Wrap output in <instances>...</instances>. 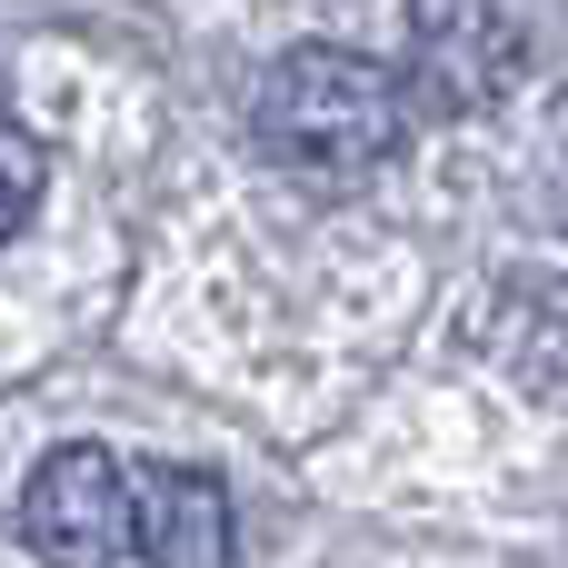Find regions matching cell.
Returning a JSON list of instances; mask_svg holds the SVG:
<instances>
[{
    "label": "cell",
    "mask_w": 568,
    "mask_h": 568,
    "mask_svg": "<svg viewBox=\"0 0 568 568\" xmlns=\"http://www.w3.org/2000/svg\"><path fill=\"white\" fill-rule=\"evenodd\" d=\"M409 110H419V90H409L389 60L329 50V40L290 50V60L260 80V140H270V160H290V170H310V180H359V170H379V160L409 140Z\"/></svg>",
    "instance_id": "6da1fadb"
},
{
    "label": "cell",
    "mask_w": 568,
    "mask_h": 568,
    "mask_svg": "<svg viewBox=\"0 0 568 568\" xmlns=\"http://www.w3.org/2000/svg\"><path fill=\"white\" fill-rule=\"evenodd\" d=\"M20 539L40 568H120V549H140V489L120 479L110 449L70 439L30 469L20 489Z\"/></svg>",
    "instance_id": "7a4b0ae2"
},
{
    "label": "cell",
    "mask_w": 568,
    "mask_h": 568,
    "mask_svg": "<svg viewBox=\"0 0 568 568\" xmlns=\"http://www.w3.org/2000/svg\"><path fill=\"white\" fill-rule=\"evenodd\" d=\"M519 80L509 0H409V90L419 110H499Z\"/></svg>",
    "instance_id": "3957f363"
},
{
    "label": "cell",
    "mask_w": 568,
    "mask_h": 568,
    "mask_svg": "<svg viewBox=\"0 0 568 568\" xmlns=\"http://www.w3.org/2000/svg\"><path fill=\"white\" fill-rule=\"evenodd\" d=\"M230 489L200 469H150L140 479V559L150 568H230Z\"/></svg>",
    "instance_id": "277c9868"
},
{
    "label": "cell",
    "mask_w": 568,
    "mask_h": 568,
    "mask_svg": "<svg viewBox=\"0 0 568 568\" xmlns=\"http://www.w3.org/2000/svg\"><path fill=\"white\" fill-rule=\"evenodd\" d=\"M0 150H10V230H30V200H40V150H30V130H0Z\"/></svg>",
    "instance_id": "5b68a950"
}]
</instances>
